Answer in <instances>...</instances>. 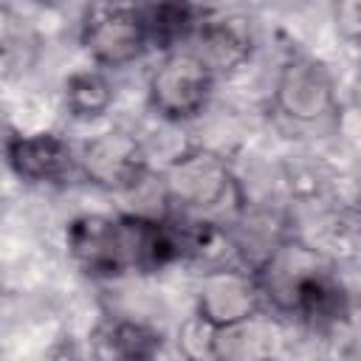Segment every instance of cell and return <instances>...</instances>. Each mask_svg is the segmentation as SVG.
Listing matches in <instances>:
<instances>
[{
  "label": "cell",
  "mask_w": 361,
  "mask_h": 361,
  "mask_svg": "<svg viewBox=\"0 0 361 361\" xmlns=\"http://www.w3.org/2000/svg\"><path fill=\"white\" fill-rule=\"evenodd\" d=\"M65 243L71 259L87 276L99 279L149 274L186 257L175 220L141 214H82L71 220Z\"/></svg>",
  "instance_id": "1"
},
{
  "label": "cell",
  "mask_w": 361,
  "mask_h": 361,
  "mask_svg": "<svg viewBox=\"0 0 361 361\" xmlns=\"http://www.w3.org/2000/svg\"><path fill=\"white\" fill-rule=\"evenodd\" d=\"M79 37L90 59L104 68H124L152 48L141 0H93Z\"/></svg>",
  "instance_id": "2"
},
{
  "label": "cell",
  "mask_w": 361,
  "mask_h": 361,
  "mask_svg": "<svg viewBox=\"0 0 361 361\" xmlns=\"http://www.w3.org/2000/svg\"><path fill=\"white\" fill-rule=\"evenodd\" d=\"M214 87V71L200 51H166L164 62L149 76V104L166 121L195 118Z\"/></svg>",
  "instance_id": "3"
},
{
  "label": "cell",
  "mask_w": 361,
  "mask_h": 361,
  "mask_svg": "<svg viewBox=\"0 0 361 361\" xmlns=\"http://www.w3.org/2000/svg\"><path fill=\"white\" fill-rule=\"evenodd\" d=\"M79 169L99 189L130 192L147 175V152L130 133L113 130L90 138L82 147Z\"/></svg>",
  "instance_id": "4"
},
{
  "label": "cell",
  "mask_w": 361,
  "mask_h": 361,
  "mask_svg": "<svg viewBox=\"0 0 361 361\" xmlns=\"http://www.w3.org/2000/svg\"><path fill=\"white\" fill-rule=\"evenodd\" d=\"M262 285L254 274L237 268L212 271L197 293V316L212 330H231L248 322L259 305Z\"/></svg>",
  "instance_id": "5"
},
{
  "label": "cell",
  "mask_w": 361,
  "mask_h": 361,
  "mask_svg": "<svg viewBox=\"0 0 361 361\" xmlns=\"http://www.w3.org/2000/svg\"><path fill=\"white\" fill-rule=\"evenodd\" d=\"M6 161L11 172L28 183H59L79 164V158H73L71 144L56 133L8 135Z\"/></svg>",
  "instance_id": "6"
},
{
  "label": "cell",
  "mask_w": 361,
  "mask_h": 361,
  "mask_svg": "<svg viewBox=\"0 0 361 361\" xmlns=\"http://www.w3.org/2000/svg\"><path fill=\"white\" fill-rule=\"evenodd\" d=\"M276 102L296 121H316L333 107V82L324 65L307 56L285 62L276 82Z\"/></svg>",
  "instance_id": "7"
},
{
  "label": "cell",
  "mask_w": 361,
  "mask_h": 361,
  "mask_svg": "<svg viewBox=\"0 0 361 361\" xmlns=\"http://www.w3.org/2000/svg\"><path fill=\"white\" fill-rule=\"evenodd\" d=\"M231 186V175L228 166L206 149H195L180 155L178 161L169 164L166 169V189L172 195V200L183 203V206H217Z\"/></svg>",
  "instance_id": "8"
},
{
  "label": "cell",
  "mask_w": 361,
  "mask_h": 361,
  "mask_svg": "<svg viewBox=\"0 0 361 361\" xmlns=\"http://www.w3.org/2000/svg\"><path fill=\"white\" fill-rule=\"evenodd\" d=\"M149 45L175 51L180 42L195 37L203 25V14L195 0H141Z\"/></svg>",
  "instance_id": "9"
},
{
  "label": "cell",
  "mask_w": 361,
  "mask_h": 361,
  "mask_svg": "<svg viewBox=\"0 0 361 361\" xmlns=\"http://www.w3.org/2000/svg\"><path fill=\"white\" fill-rule=\"evenodd\" d=\"M200 56L212 65V71H234L251 54V31L237 17L203 20L200 31Z\"/></svg>",
  "instance_id": "10"
},
{
  "label": "cell",
  "mask_w": 361,
  "mask_h": 361,
  "mask_svg": "<svg viewBox=\"0 0 361 361\" xmlns=\"http://www.w3.org/2000/svg\"><path fill=\"white\" fill-rule=\"evenodd\" d=\"M113 102V87L99 71H76L65 82V107L73 118L90 121Z\"/></svg>",
  "instance_id": "11"
},
{
  "label": "cell",
  "mask_w": 361,
  "mask_h": 361,
  "mask_svg": "<svg viewBox=\"0 0 361 361\" xmlns=\"http://www.w3.org/2000/svg\"><path fill=\"white\" fill-rule=\"evenodd\" d=\"M102 341L107 344L102 353L118 358H149L161 347V336L135 322H113L102 333Z\"/></svg>",
  "instance_id": "12"
}]
</instances>
